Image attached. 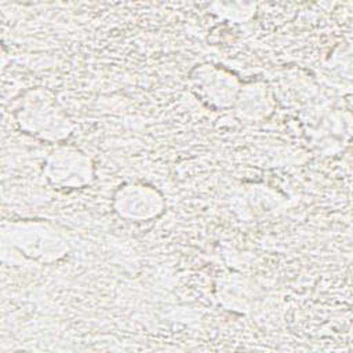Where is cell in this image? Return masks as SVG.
Instances as JSON below:
<instances>
[{"mask_svg":"<svg viewBox=\"0 0 353 353\" xmlns=\"http://www.w3.org/2000/svg\"><path fill=\"white\" fill-rule=\"evenodd\" d=\"M12 114L22 131L43 141H63L73 128L57 97L43 87H36L21 94L15 102Z\"/></svg>","mask_w":353,"mask_h":353,"instance_id":"6da1fadb","label":"cell"},{"mask_svg":"<svg viewBox=\"0 0 353 353\" xmlns=\"http://www.w3.org/2000/svg\"><path fill=\"white\" fill-rule=\"evenodd\" d=\"M44 178L57 189H80L94 179V164L79 148L58 145L46 159Z\"/></svg>","mask_w":353,"mask_h":353,"instance_id":"7a4b0ae2","label":"cell"},{"mask_svg":"<svg viewBox=\"0 0 353 353\" xmlns=\"http://www.w3.org/2000/svg\"><path fill=\"white\" fill-rule=\"evenodd\" d=\"M190 85L196 97L214 109L233 106L240 92L237 79L215 65L197 66L190 74Z\"/></svg>","mask_w":353,"mask_h":353,"instance_id":"3957f363","label":"cell"},{"mask_svg":"<svg viewBox=\"0 0 353 353\" xmlns=\"http://www.w3.org/2000/svg\"><path fill=\"white\" fill-rule=\"evenodd\" d=\"M114 212L131 222H145L157 218L165 208L163 194L148 183H125L113 196Z\"/></svg>","mask_w":353,"mask_h":353,"instance_id":"277c9868","label":"cell"},{"mask_svg":"<svg viewBox=\"0 0 353 353\" xmlns=\"http://www.w3.org/2000/svg\"><path fill=\"white\" fill-rule=\"evenodd\" d=\"M12 240L26 256L46 263L62 258L68 250L66 241L55 229L39 222L17 225L12 229Z\"/></svg>","mask_w":353,"mask_h":353,"instance_id":"5b68a950","label":"cell"},{"mask_svg":"<svg viewBox=\"0 0 353 353\" xmlns=\"http://www.w3.org/2000/svg\"><path fill=\"white\" fill-rule=\"evenodd\" d=\"M234 106L241 119L252 121L266 119L272 113L273 101L263 83H250L240 88Z\"/></svg>","mask_w":353,"mask_h":353,"instance_id":"8992f818","label":"cell"}]
</instances>
